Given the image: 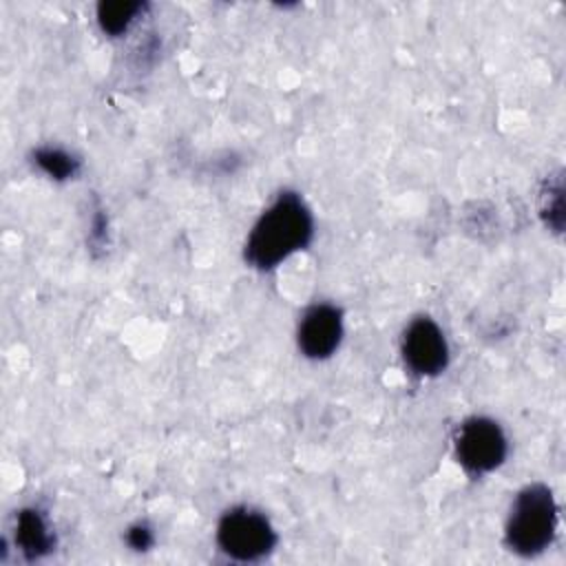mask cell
Listing matches in <instances>:
<instances>
[{"mask_svg": "<svg viewBox=\"0 0 566 566\" xmlns=\"http://www.w3.org/2000/svg\"><path fill=\"white\" fill-rule=\"evenodd\" d=\"M312 234L314 221L303 199L296 192H281L254 223L245 241V259L259 270H270L303 250Z\"/></svg>", "mask_w": 566, "mask_h": 566, "instance_id": "1", "label": "cell"}, {"mask_svg": "<svg viewBox=\"0 0 566 566\" xmlns=\"http://www.w3.org/2000/svg\"><path fill=\"white\" fill-rule=\"evenodd\" d=\"M557 524V506L553 493L544 484H528L513 502L506 524V542L515 553L535 555L544 551Z\"/></svg>", "mask_w": 566, "mask_h": 566, "instance_id": "2", "label": "cell"}, {"mask_svg": "<svg viewBox=\"0 0 566 566\" xmlns=\"http://www.w3.org/2000/svg\"><path fill=\"white\" fill-rule=\"evenodd\" d=\"M217 542L221 551L228 553L230 557L252 562L268 555L274 548L276 535L265 515L239 506L230 509L221 517L217 526Z\"/></svg>", "mask_w": 566, "mask_h": 566, "instance_id": "3", "label": "cell"}, {"mask_svg": "<svg viewBox=\"0 0 566 566\" xmlns=\"http://www.w3.org/2000/svg\"><path fill=\"white\" fill-rule=\"evenodd\" d=\"M458 460L473 473H486L502 464L506 438L497 422L489 418H469L455 436Z\"/></svg>", "mask_w": 566, "mask_h": 566, "instance_id": "4", "label": "cell"}, {"mask_svg": "<svg viewBox=\"0 0 566 566\" xmlns=\"http://www.w3.org/2000/svg\"><path fill=\"white\" fill-rule=\"evenodd\" d=\"M405 363L420 376H436L447 367L449 349L440 327L422 316L416 318L402 336Z\"/></svg>", "mask_w": 566, "mask_h": 566, "instance_id": "5", "label": "cell"}, {"mask_svg": "<svg viewBox=\"0 0 566 566\" xmlns=\"http://www.w3.org/2000/svg\"><path fill=\"white\" fill-rule=\"evenodd\" d=\"M343 336L340 310L321 303L310 307L298 323V347L307 358H327Z\"/></svg>", "mask_w": 566, "mask_h": 566, "instance_id": "6", "label": "cell"}, {"mask_svg": "<svg viewBox=\"0 0 566 566\" xmlns=\"http://www.w3.org/2000/svg\"><path fill=\"white\" fill-rule=\"evenodd\" d=\"M18 544L27 555H42L51 546L49 528L38 511H22L18 517Z\"/></svg>", "mask_w": 566, "mask_h": 566, "instance_id": "7", "label": "cell"}, {"mask_svg": "<svg viewBox=\"0 0 566 566\" xmlns=\"http://www.w3.org/2000/svg\"><path fill=\"white\" fill-rule=\"evenodd\" d=\"M142 11L139 2H102L97 7V20L106 33H122L128 29V24L135 20V15Z\"/></svg>", "mask_w": 566, "mask_h": 566, "instance_id": "8", "label": "cell"}, {"mask_svg": "<svg viewBox=\"0 0 566 566\" xmlns=\"http://www.w3.org/2000/svg\"><path fill=\"white\" fill-rule=\"evenodd\" d=\"M35 161L51 175L57 179H64L69 175L75 172V159L69 157L66 153L57 150V148H42L35 153Z\"/></svg>", "mask_w": 566, "mask_h": 566, "instance_id": "9", "label": "cell"}, {"mask_svg": "<svg viewBox=\"0 0 566 566\" xmlns=\"http://www.w3.org/2000/svg\"><path fill=\"white\" fill-rule=\"evenodd\" d=\"M128 542H130L133 548L142 551V548L153 544V535H150V531L146 526H135V528L128 531Z\"/></svg>", "mask_w": 566, "mask_h": 566, "instance_id": "10", "label": "cell"}]
</instances>
